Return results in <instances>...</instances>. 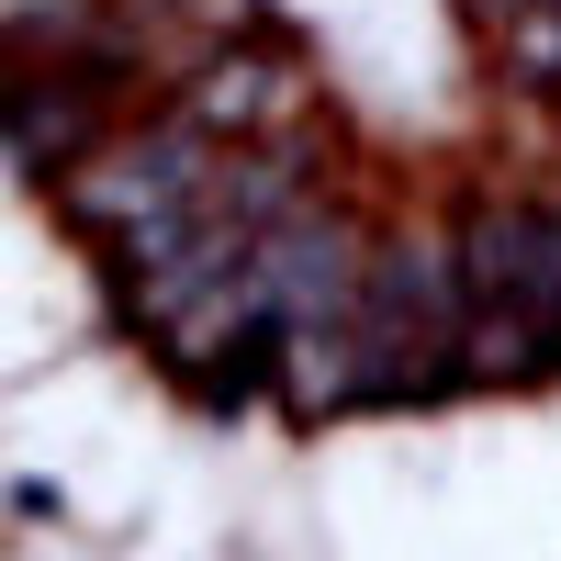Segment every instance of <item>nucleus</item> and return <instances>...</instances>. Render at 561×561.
<instances>
[{"instance_id": "f257e3e1", "label": "nucleus", "mask_w": 561, "mask_h": 561, "mask_svg": "<svg viewBox=\"0 0 561 561\" xmlns=\"http://www.w3.org/2000/svg\"><path fill=\"white\" fill-rule=\"evenodd\" d=\"M203 192H214V135H192L180 113L68 169V214H79V237H102V248H135V237H158V225L203 214Z\"/></svg>"}, {"instance_id": "f03ea898", "label": "nucleus", "mask_w": 561, "mask_h": 561, "mask_svg": "<svg viewBox=\"0 0 561 561\" xmlns=\"http://www.w3.org/2000/svg\"><path fill=\"white\" fill-rule=\"evenodd\" d=\"M460 293L494 304V314H528L561 337V214L550 203H483L460 225Z\"/></svg>"}, {"instance_id": "20e7f679", "label": "nucleus", "mask_w": 561, "mask_h": 561, "mask_svg": "<svg viewBox=\"0 0 561 561\" xmlns=\"http://www.w3.org/2000/svg\"><path fill=\"white\" fill-rule=\"evenodd\" d=\"M494 34H505V68L561 102V0H528V12H505Z\"/></svg>"}, {"instance_id": "7ed1b4c3", "label": "nucleus", "mask_w": 561, "mask_h": 561, "mask_svg": "<svg viewBox=\"0 0 561 561\" xmlns=\"http://www.w3.org/2000/svg\"><path fill=\"white\" fill-rule=\"evenodd\" d=\"M293 113H304V68L270 57V45H225L214 68H192V102H180V124L225 135V147H248V135H293Z\"/></svg>"}, {"instance_id": "39448f33", "label": "nucleus", "mask_w": 561, "mask_h": 561, "mask_svg": "<svg viewBox=\"0 0 561 561\" xmlns=\"http://www.w3.org/2000/svg\"><path fill=\"white\" fill-rule=\"evenodd\" d=\"M472 12H494V23H505V12H528V0H472Z\"/></svg>"}]
</instances>
